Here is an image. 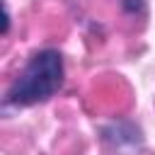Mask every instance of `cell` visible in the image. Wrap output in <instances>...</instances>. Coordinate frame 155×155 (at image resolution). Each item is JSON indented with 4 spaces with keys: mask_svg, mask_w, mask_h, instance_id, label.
Returning <instances> with one entry per match:
<instances>
[{
    "mask_svg": "<svg viewBox=\"0 0 155 155\" xmlns=\"http://www.w3.org/2000/svg\"><path fill=\"white\" fill-rule=\"evenodd\" d=\"M119 5H121L124 12H128V15H138V12H143L145 0H119Z\"/></svg>",
    "mask_w": 155,
    "mask_h": 155,
    "instance_id": "cell-2",
    "label": "cell"
},
{
    "mask_svg": "<svg viewBox=\"0 0 155 155\" xmlns=\"http://www.w3.org/2000/svg\"><path fill=\"white\" fill-rule=\"evenodd\" d=\"M65 68L56 48L36 51L5 92V107H34L48 102L63 87Z\"/></svg>",
    "mask_w": 155,
    "mask_h": 155,
    "instance_id": "cell-1",
    "label": "cell"
}]
</instances>
